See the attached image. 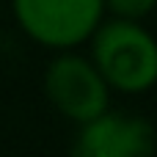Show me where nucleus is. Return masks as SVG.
Listing matches in <instances>:
<instances>
[{
  "label": "nucleus",
  "instance_id": "obj_1",
  "mask_svg": "<svg viewBox=\"0 0 157 157\" xmlns=\"http://www.w3.org/2000/svg\"><path fill=\"white\" fill-rule=\"evenodd\" d=\"M91 61L116 94H146L157 80V44L141 19L110 17L88 39Z\"/></svg>",
  "mask_w": 157,
  "mask_h": 157
},
{
  "label": "nucleus",
  "instance_id": "obj_2",
  "mask_svg": "<svg viewBox=\"0 0 157 157\" xmlns=\"http://www.w3.org/2000/svg\"><path fill=\"white\" fill-rule=\"evenodd\" d=\"M17 28L52 52L88 44L97 25L105 19L102 0H11Z\"/></svg>",
  "mask_w": 157,
  "mask_h": 157
},
{
  "label": "nucleus",
  "instance_id": "obj_3",
  "mask_svg": "<svg viewBox=\"0 0 157 157\" xmlns=\"http://www.w3.org/2000/svg\"><path fill=\"white\" fill-rule=\"evenodd\" d=\"M47 102L72 124H86L110 108V86L88 55L75 50H58L44 69Z\"/></svg>",
  "mask_w": 157,
  "mask_h": 157
},
{
  "label": "nucleus",
  "instance_id": "obj_4",
  "mask_svg": "<svg viewBox=\"0 0 157 157\" xmlns=\"http://www.w3.org/2000/svg\"><path fill=\"white\" fill-rule=\"evenodd\" d=\"M75 155L80 157H146L155 149L152 124L141 116L113 113L110 108L77 124Z\"/></svg>",
  "mask_w": 157,
  "mask_h": 157
},
{
  "label": "nucleus",
  "instance_id": "obj_5",
  "mask_svg": "<svg viewBox=\"0 0 157 157\" xmlns=\"http://www.w3.org/2000/svg\"><path fill=\"white\" fill-rule=\"evenodd\" d=\"M102 3H105V14H110V17L144 19L146 14H152L157 0H102Z\"/></svg>",
  "mask_w": 157,
  "mask_h": 157
}]
</instances>
